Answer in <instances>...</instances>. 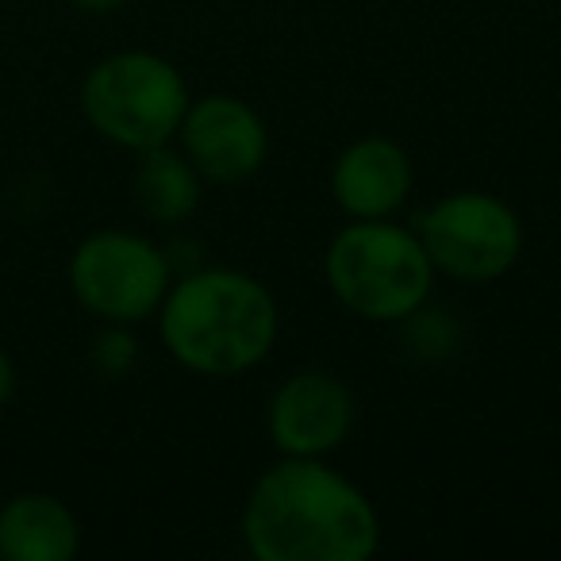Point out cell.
Instances as JSON below:
<instances>
[{"label":"cell","instance_id":"obj_3","mask_svg":"<svg viewBox=\"0 0 561 561\" xmlns=\"http://www.w3.org/2000/svg\"><path fill=\"white\" fill-rule=\"evenodd\" d=\"M335 300L369 323H400L431 300L435 265L415 227L392 219H351L323 254Z\"/></svg>","mask_w":561,"mask_h":561},{"label":"cell","instance_id":"obj_4","mask_svg":"<svg viewBox=\"0 0 561 561\" xmlns=\"http://www.w3.org/2000/svg\"><path fill=\"white\" fill-rule=\"evenodd\" d=\"M188 81L170 58L154 50H112L81 78V116L104 142L119 150H150L178 139Z\"/></svg>","mask_w":561,"mask_h":561},{"label":"cell","instance_id":"obj_2","mask_svg":"<svg viewBox=\"0 0 561 561\" xmlns=\"http://www.w3.org/2000/svg\"><path fill=\"white\" fill-rule=\"evenodd\" d=\"M158 339L196 377H242L277 343V300L262 280L231 265L173 273L158 308Z\"/></svg>","mask_w":561,"mask_h":561},{"label":"cell","instance_id":"obj_9","mask_svg":"<svg viewBox=\"0 0 561 561\" xmlns=\"http://www.w3.org/2000/svg\"><path fill=\"white\" fill-rule=\"evenodd\" d=\"M412 185V154L389 135H362L331 165V196L346 219H392Z\"/></svg>","mask_w":561,"mask_h":561},{"label":"cell","instance_id":"obj_7","mask_svg":"<svg viewBox=\"0 0 561 561\" xmlns=\"http://www.w3.org/2000/svg\"><path fill=\"white\" fill-rule=\"evenodd\" d=\"M178 150L193 162L204 185H242L270 158V131L242 96H193L178 127Z\"/></svg>","mask_w":561,"mask_h":561},{"label":"cell","instance_id":"obj_10","mask_svg":"<svg viewBox=\"0 0 561 561\" xmlns=\"http://www.w3.org/2000/svg\"><path fill=\"white\" fill-rule=\"evenodd\" d=\"M81 523L55 492H16L0 504V561H73Z\"/></svg>","mask_w":561,"mask_h":561},{"label":"cell","instance_id":"obj_8","mask_svg":"<svg viewBox=\"0 0 561 561\" xmlns=\"http://www.w3.org/2000/svg\"><path fill=\"white\" fill-rule=\"evenodd\" d=\"M354 420V392L328 369H300L265 404V431L280 458H328L351 438Z\"/></svg>","mask_w":561,"mask_h":561},{"label":"cell","instance_id":"obj_15","mask_svg":"<svg viewBox=\"0 0 561 561\" xmlns=\"http://www.w3.org/2000/svg\"><path fill=\"white\" fill-rule=\"evenodd\" d=\"M73 9L85 12V16H112L127 4V0H70Z\"/></svg>","mask_w":561,"mask_h":561},{"label":"cell","instance_id":"obj_5","mask_svg":"<svg viewBox=\"0 0 561 561\" xmlns=\"http://www.w3.org/2000/svg\"><path fill=\"white\" fill-rule=\"evenodd\" d=\"M70 293L96 323L154 320L173 285L170 250L127 227H101L73 247L66 265Z\"/></svg>","mask_w":561,"mask_h":561},{"label":"cell","instance_id":"obj_1","mask_svg":"<svg viewBox=\"0 0 561 561\" xmlns=\"http://www.w3.org/2000/svg\"><path fill=\"white\" fill-rule=\"evenodd\" d=\"M242 542L257 561H366L381 546V515L328 458H280L242 504Z\"/></svg>","mask_w":561,"mask_h":561},{"label":"cell","instance_id":"obj_11","mask_svg":"<svg viewBox=\"0 0 561 561\" xmlns=\"http://www.w3.org/2000/svg\"><path fill=\"white\" fill-rule=\"evenodd\" d=\"M131 201L142 211V219L158 227H178L193 219L196 208H201L204 178L173 142H162V147L135 154Z\"/></svg>","mask_w":561,"mask_h":561},{"label":"cell","instance_id":"obj_14","mask_svg":"<svg viewBox=\"0 0 561 561\" xmlns=\"http://www.w3.org/2000/svg\"><path fill=\"white\" fill-rule=\"evenodd\" d=\"M16 385H20L16 362H12V354L0 346V412L12 404V397H16Z\"/></svg>","mask_w":561,"mask_h":561},{"label":"cell","instance_id":"obj_12","mask_svg":"<svg viewBox=\"0 0 561 561\" xmlns=\"http://www.w3.org/2000/svg\"><path fill=\"white\" fill-rule=\"evenodd\" d=\"M397 328L404 331V343L415 358L443 362V358H454V354H458L461 328H458V320H454V312H446V308L420 305L408 320H400Z\"/></svg>","mask_w":561,"mask_h":561},{"label":"cell","instance_id":"obj_13","mask_svg":"<svg viewBox=\"0 0 561 561\" xmlns=\"http://www.w3.org/2000/svg\"><path fill=\"white\" fill-rule=\"evenodd\" d=\"M139 362V339L127 323H101V331L89 343V369L101 381H124Z\"/></svg>","mask_w":561,"mask_h":561},{"label":"cell","instance_id":"obj_6","mask_svg":"<svg viewBox=\"0 0 561 561\" xmlns=\"http://www.w3.org/2000/svg\"><path fill=\"white\" fill-rule=\"evenodd\" d=\"M415 234L435 273L461 285H489L515 270L523 224L512 204L484 188H458L415 216Z\"/></svg>","mask_w":561,"mask_h":561}]
</instances>
